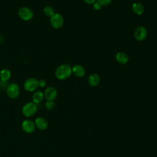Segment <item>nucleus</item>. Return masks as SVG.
<instances>
[{
    "label": "nucleus",
    "mask_w": 157,
    "mask_h": 157,
    "mask_svg": "<svg viewBox=\"0 0 157 157\" xmlns=\"http://www.w3.org/2000/svg\"><path fill=\"white\" fill-rule=\"evenodd\" d=\"M11 76V72L8 69H3L0 72V79L2 82L7 81Z\"/></svg>",
    "instance_id": "dca6fc26"
},
{
    "label": "nucleus",
    "mask_w": 157,
    "mask_h": 157,
    "mask_svg": "<svg viewBox=\"0 0 157 157\" xmlns=\"http://www.w3.org/2000/svg\"><path fill=\"white\" fill-rule=\"evenodd\" d=\"M23 86L26 91L33 92L39 87V80L36 78H29L25 82Z\"/></svg>",
    "instance_id": "20e7f679"
},
{
    "label": "nucleus",
    "mask_w": 157,
    "mask_h": 157,
    "mask_svg": "<svg viewBox=\"0 0 157 157\" xmlns=\"http://www.w3.org/2000/svg\"><path fill=\"white\" fill-rule=\"evenodd\" d=\"M20 87L15 83H10L7 87V94L11 99H16L20 94Z\"/></svg>",
    "instance_id": "39448f33"
},
{
    "label": "nucleus",
    "mask_w": 157,
    "mask_h": 157,
    "mask_svg": "<svg viewBox=\"0 0 157 157\" xmlns=\"http://www.w3.org/2000/svg\"><path fill=\"white\" fill-rule=\"evenodd\" d=\"M18 15L23 20L28 21L33 18L34 13L30 8L28 7H22L18 10Z\"/></svg>",
    "instance_id": "423d86ee"
},
{
    "label": "nucleus",
    "mask_w": 157,
    "mask_h": 157,
    "mask_svg": "<svg viewBox=\"0 0 157 157\" xmlns=\"http://www.w3.org/2000/svg\"><path fill=\"white\" fill-rule=\"evenodd\" d=\"M43 12H44V13L47 17H51L55 13L54 9H53L52 6H45V7L44 8Z\"/></svg>",
    "instance_id": "f3484780"
},
{
    "label": "nucleus",
    "mask_w": 157,
    "mask_h": 157,
    "mask_svg": "<svg viewBox=\"0 0 157 157\" xmlns=\"http://www.w3.org/2000/svg\"><path fill=\"white\" fill-rule=\"evenodd\" d=\"M23 130L27 133H32L36 129V125L34 121L31 120H25L21 123Z\"/></svg>",
    "instance_id": "1a4fd4ad"
},
{
    "label": "nucleus",
    "mask_w": 157,
    "mask_h": 157,
    "mask_svg": "<svg viewBox=\"0 0 157 157\" xmlns=\"http://www.w3.org/2000/svg\"><path fill=\"white\" fill-rule=\"evenodd\" d=\"M84 2L88 4H93L97 0H83Z\"/></svg>",
    "instance_id": "4be33fe9"
},
{
    "label": "nucleus",
    "mask_w": 157,
    "mask_h": 157,
    "mask_svg": "<svg viewBox=\"0 0 157 157\" xmlns=\"http://www.w3.org/2000/svg\"><path fill=\"white\" fill-rule=\"evenodd\" d=\"M102 6H107L111 3L112 0H97Z\"/></svg>",
    "instance_id": "aec40b11"
},
{
    "label": "nucleus",
    "mask_w": 157,
    "mask_h": 157,
    "mask_svg": "<svg viewBox=\"0 0 157 157\" xmlns=\"http://www.w3.org/2000/svg\"><path fill=\"white\" fill-rule=\"evenodd\" d=\"M50 22L53 28L59 29L61 28L64 24V18L60 13H55L50 17Z\"/></svg>",
    "instance_id": "7ed1b4c3"
},
{
    "label": "nucleus",
    "mask_w": 157,
    "mask_h": 157,
    "mask_svg": "<svg viewBox=\"0 0 157 157\" xmlns=\"http://www.w3.org/2000/svg\"><path fill=\"white\" fill-rule=\"evenodd\" d=\"M72 67L67 64L59 66L55 71V76L59 80H64L71 76Z\"/></svg>",
    "instance_id": "f257e3e1"
},
{
    "label": "nucleus",
    "mask_w": 157,
    "mask_h": 157,
    "mask_svg": "<svg viewBox=\"0 0 157 157\" xmlns=\"http://www.w3.org/2000/svg\"><path fill=\"white\" fill-rule=\"evenodd\" d=\"M44 94L47 101H54L57 97L58 91L55 87L49 86L45 90Z\"/></svg>",
    "instance_id": "0eeeda50"
},
{
    "label": "nucleus",
    "mask_w": 157,
    "mask_h": 157,
    "mask_svg": "<svg viewBox=\"0 0 157 157\" xmlns=\"http://www.w3.org/2000/svg\"><path fill=\"white\" fill-rule=\"evenodd\" d=\"M93 9H94V10H99V9L101 8L102 5H101L98 1H96L93 4Z\"/></svg>",
    "instance_id": "6ab92c4d"
},
{
    "label": "nucleus",
    "mask_w": 157,
    "mask_h": 157,
    "mask_svg": "<svg viewBox=\"0 0 157 157\" xmlns=\"http://www.w3.org/2000/svg\"><path fill=\"white\" fill-rule=\"evenodd\" d=\"M132 10L134 13L140 15L144 13L145 9L142 4L139 2H134L132 6Z\"/></svg>",
    "instance_id": "2eb2a0df"
},
{
    "label": "nucleus",
    "mask_w": 157,
    "mask_h": 157,
    "mask_svg": "<svg viewBox=\"0 0 157 157\" xmlns=\"http://www.w3.org/2000/svg\"><path fill=\"white\" fill-rule=\"evenodd\" d=\"M45 106L47 110H51L55 107V104L53 101H47L45 104Z\"/></svg>",
    "instance_id": "a211bd4d"
},
{
    "label": "nucleus",
    "mask_w": 157,
    "mask_h": 157,
    "mask_svg": "<svg viewBox=\"0 0 157 157\" xmlns=\"http://www.w3.org/2000/svg\"><path fill=\"white\" fill-rule=\"evenodd\" d=\"M36 127L40 130H45L48 128V121L43 117H38L34 121Z\"/></svg>",
    "instance_id": "9d476101"
},
{
    "label": "nucleus",
    "mask_w": 157,
    "mask_h": 157,
    "mask_svg": "<svg viewBox=\"0 0 157 157\" xmlns=\"http://www.w3.org/2000/svg\"><path fill=\"white\" fill-rule=\"evenodd\" d=\"M37 107L36 104L33 102H29L25 104L22 107V113L26 117H30L34 115L37 112Z\"/></svg>",
    "instance_id": "f03ea898"
},
{
    "label": "nucleus",
    "mask_w": 157,
    "mask_h": 157,
    "mask_svg": "<svg viewBox=\"0 0 157 157\" xmlns=\"http://www.w3.org/2000/svg\"><path fill=\"white\" fill-rule=\"evenodd\" d=\"M117 61L122 64H126L128 61H129V57L128 55L124 52H119L117 53L116 56H115Z\"/></svg>",
    "instance_id": "f8f14e48"
},
{
    "label": "nucleus",
    "mask_w": 157,
    "mask_h": 157,
    "mask_svg": "<svg viewBox=\"0 0 157 157\" xmlns=\"http://www.w3.org/2000/svg\"><path fill=\"white\" fill-rule=\"evenodd\" d=\"M46 86V81L44 79H40L39 80V86L44 88Z\"/></svg>",
    "instance_id": "412c9836"
},
{
    "label": "nucleus",
    "mask_w": 157,
    "mask_h": 157,
    "mask_svg": "<svg viewBox=\"0 0 157 157\" xmlns=\"http://www.w3.org/2000/svg\"><path fill=\"white\" fill-rule=\"evenodd\" d=\"M147 30L144 26H138L134 31V37L139 41L144 40L147 36Z\"/></svg>",
    "instance_id": "6e6552de"
},
{
    "label": "nucleus",
    "mask_w": 157,
    "mask_h": 157,
    "mask_svg": "<svg viewBox=\"0 0 157 157\" xmlns=\"http://www.w3.org/2000/svg\"><path fill=\"white\" fill-rule=\"evenodd\" d=\"M88 81L90 86H96L100 82V77L97 74H92L89 76Z\"/></svg>",
    "instance_id": "ddd939ff"
},
{
    "label": "nucleus",
    "mask_w": 157,
    "mask_h": 157,
    "mask_svg": "<svg viewBox=\"0 0 157 157\" xmlns=\"http://www.w3.org/2000/svg\"><path fill=\"white\" fill-rule=\"evenodd\" d=\"M72 73L76 77H82L85 74V69L82 66L76 64L72 67Z\"/></svg>",
    "instance_id": "9b49d317"
},
{
    "label": "nucleus",
    "mask_w": 157,
    "mask_h": 157,
    "mask_svg": "<svg viewBox=\"0 0 157 157\" xmlns=\"http://www.w3.org/2000/svg\"><path fill=\"white\" fill-rule=\"evenodd\" d=\"M44 98V93L41 91H35L32 96L33 102L35 104H39L42 101V100Z\"/></svg>",
    "instance_id": "4468645a"
}]
</instances>
